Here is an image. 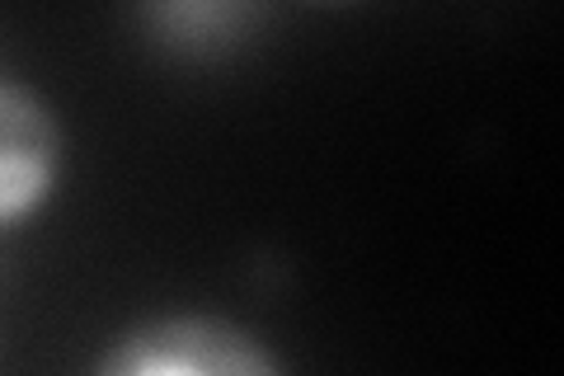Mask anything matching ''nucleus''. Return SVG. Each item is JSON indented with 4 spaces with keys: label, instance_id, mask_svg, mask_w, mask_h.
Segmentation results:
<instances>
[{
    "label": "nucleus",
    "instance_id": "nucleus-1",
    "mask_svg": "<svg viewBox=\"0 0 564 376\" xmlns=\"http://www.w3.org/2000/svg\"><path fill=\"white\" fill-rule=\"evenodd\" d=\"M95 376H282V367L263 339L221 315H155L122 334Z\"/></svg>",
    "mask_w": 564,
    "mask_h": 376
},
{
    "label": "nucleus",
    "instance_id": "nucleus-2",
    "mask_svg": "<svg viewBox=\"0 0 564 376\" xmlns=\"http://www.w3.org/2000/svg\"><path fill=\"white\" fill-rule=\"evenodd\" d=\"M62 179V122L52 104L0 76V230L29 222Z\"/></svg>",
    "mask_w": 564,
    "mask_h": 376
},
{
    "label": "nucleus",
    "instance_id": "nucleus-3",
    "mask_svg": "<svg viewBox=\"0 0 564 376\" xmlns=\"http://www.w3.org/2000/svg\"><path fill=\"white\" fill-rule=\"evenodd\" d=\"M147 20L165 33L170 43L180 47H221L236 39V29L245 20H254V10L245 6H161V10H147Z\"/></svg>",
    "mask_w": 564,
    "mask_h": 376
}]
</instances>
